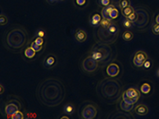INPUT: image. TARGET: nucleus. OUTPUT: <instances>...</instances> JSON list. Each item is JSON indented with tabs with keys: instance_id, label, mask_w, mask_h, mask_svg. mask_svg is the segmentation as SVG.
I'll list each match as a JSON object with an SVG mask.
<instances>
[{
	"instance_id": "nucleus-1",
	"label": "nucleus",
	"mask_w": 159,
	"mask_h": 119,
	"mask_svg": "<svg viewBox=\"0 0 159 119\" xmlns=\"http://www.w3.org/2000/svg\"><path fill=\"white\" fill-rule=\"evenodd\" d=\"M65 87L57 78H48L37 87L36 96L39 101L46 107H57L65 99Z\"/></svg>"
},
{
	"instance_id": "nucleus-2",
	"label": "nucleus",
	"mask_w": 159,
	"mask_h": 119,
	"mask_svg": "<svg viewBox=\"0 0 159 119\" xmlns=\"http://www.w3.org/2000/svg\"><path fill=\"white\" fill-rule=\"evenodd\" d=\"M123 83L116 77H107L99 81L96 87V92L100 99L107 104L119 102L123 94Z\"/></svg>"
},
{
	"instance_id": "nucleus-3",
	"label": "nucleus",
	"mask_w": 159,
	"mask_h": 119,
	"mask_svg": "<svg viewBox=\"0 0 159 119\" xmlns=\"http://www.w3.org/2000/svg\"><path fill=\"white\" fill-rule=\"evenodd\" d=\"M29 40V34L25 28L22 26H15L8 30L4 36V45L5 47L13 51L19 52Z\"/></svg>"
},
{
	"instance_id": "nucleus-4",
	"label": "nucleus",
	"mask_w": 159,
	"mask_h": 119,
	"mask_svg": "<svg viewBox=\"0 0 159 119\" xmlns=\"http://www.w3.org/2000/svg\"><path fill=\"white\" fill-rule=\"evenodd\" d=\"M89 55L97 60L100 66H105L114 59V53L110 46L100 42H97L91 47Z\"/></svg>"
},
{
	"instance_id": "nucleus-5",
	"label": "nucleus",
	"mask_w": 159,
	"mask_h": 119,
	"mask_svg": "<svg viewBox=\"0 0 159 119\" xmlns=\"http://www.w3.org/2000/svg\"><path fill=\"white\" fill-rule=\"evenodd\" d=\"M137 13V21L135 22V27L139 31H144L148 27L151 22L152 15L149 9L143 6H139L134 7Z\"/></svg>"
},
{
	"instance_id": "nucleus-6",
	"label": "nucleus",
	"mask_w": 159,
	"mask_h": 119,
	"mask_svg": "<svg viewBox=\"0 0 159 119\" xmlns=\"http://www.w3.org/2000/svg\"><path fill=\"white\" fill-rule=\"evenodd\" d=\"M98 115V107L91 101H85L79 108V117L81 119H95Z\"/></svg>"
},
{
	"instance_id": "nucleus-7",
	"label": "nucleus",
	"mask_w": 159,
	"mask_h": 119,
	"mask_svg": "<svg viewBox=\"0 0 159 119\" xmlns=\"http://www.w3.org/2000/svg\"><path fill=\"white\" fill-rule=\"evenodd\" d=\"M118 35L119 34L110 32L107 29H102L100 27H98L97 33L95 34V39H97V42L110 45L116 42Z\"/></svg>"
},
{
	"instance_id": "nucleus-8",
	"label": "nucleus",
	"mask_w": 159,
	"mask_h": 119,
	"mask_svg": "<svg viewBox=\"0 0 159 119\" xmlns=\"http://www.w3.org/2000/svg\"><path fill=\"white\" fill-rule=\"evenodd\" d=\"M80 66H81V69L84 73L90 75V74L95 73L98 69V67L100 66V65L97 60H95L93 57H91L89 55L81 61Z\"/></svg>"
},
{
	"instance_id": "nucleus-9",
	"label": "nucleus",
	"mask_w": 159,
	"mask_h": 119,
	"mask_svg": "<svg viewBox=\"0 0 159 119\" xmlns=\"http://www.w3.org/2000/svg\"><path fill=\"white\" fill-rule=\"evenodd\" d=\"M22 105L17 98H11L4 106V112L7 116L8 118H10L11 116H13L17 111L22 110Z\"/></svg>"
},
{
	"instance_id": "nucleus-10",
	"label": "nucleus",
	"mask_w": 159,
	"mask_h": 119,
	"mask_svg": "<svg viewBox=\"0 0 159 119\" xmlns=\"http://www.w3.org/2000/svg\"><path fill=\"white\" fill-rule=\"evenodd\" d=\"M133 112L138 117H146L149 114V108L145 103H139L134 107Z\"/></svg>"
},
{
	"instance_id": "nucleus-11",
	"label": "nucleus",
	"mask_w": 159,
	"mask_h": 119,
	"mask_svg": "<svg viewBox=\"0 0 159 119\" xmlns=\"http://www.w3.org/2000/svg\"><path fill=\"white\" fill-rule=\"evenodd\" d=\"M131 112H126L123 111L121 109V111L117 110V111L112 112L111 115H109L107 118L111 119H130V118H135V117L130 114Z\"/></svg>"
},
{
	"instance_id": "nucleus-12",
	"label": "nucleus",
	"mask_w": 159,
	"mask_h": 119,
	"mask_svg": "<svg viewBox=\"0 0 159 119\" xmlns=\"http://www.w3.org/2000/svg\"><path fill=\"white\" fill-rule=\"evenodd\" d=\"M43 66L45 68L50 69L52 67H54L57 63V58L54 54H48L45 57V58L43 59Z\"/></svg>"
},
{
	"instance_id": "nucleus-13",
	"label": "nucleus",
	"mask_w": 159,
	"mask_h": 119,
	"mask_svg": "<svg viewBox=\"0 0 159 119\" xmlns=\"http://www.w3.org/2000/svg\"><path fill=\"white\" fill-rule=\"evenodd\" d=\"M107 74L109 77H117L120 74V66L116 63H110L107 67Z\"/></svg>"
},
{
	"instance_id": "nucleus-14",
	"label": "nucleus",
	"mask_w": 159,
	"mask_h": 119,
	"mask_svg": "<svg viewBox=\"0 0 159 119\" xmlns=\"http://www.w3.org/2000/svg\"><path fill=\"white\" fill-rule=\"evenodd\" d=\"M74 39L78 43H84L88 39L87 31L83 29H77L74 31Z\"/></svg>"
},
{
	"instance_id": "nucleus-15",
	"label": "nucleus",
	"mask_w": 159,
	"mask_h": 119,
	"mask_svg": "<svg viewBox=\"0 0 159 119\" xmlns=\"http://www.w3.org/2000/svg\"><path fill=\"white\" fill-rule=\"evenodd\" d=\"M123 93L129 98H140V90L136 87H130L123 91Z\"/></svg>"
},
{
	"instance_id": "nucleus-16",
	"label": "nucleus",
	"mask_w": 159,
	"mask_h": 119,
	"mask_svg": "<svg viewBox=\"0 0 159 119\" xmlns=\"http://www.w3.org/2000/svg\"><path fill=\"white\" fill-rule=\"evenodd\" d=\"M115 7H116V5L113 4V3H111L108 6H107V7L102 8L101 12H100L101 14L100 15H102L103 18H106V19H108V20H112L111 17H110V13H111V11Z\"/></svg>"
},
{
	"instance_id": "nucleus-17",
	"label": "nucleus",
	"mask_w": 159,
	"mask_h": 119,
	"mask_svg": "<svg viewBox=\"0 0 159 119\" xmlns=\"http://www.w3.org/2000/svg\"><path fill=\"white\" fill-rule=\"evenodd\" d=\"M102 18H103V17H102L101 15L96 13V14H94V15H92V16L89 19V24H90L91 26H93V27H98V26H99V23L101 22Z\"/></svg>"
},
{
	"instance_id": "nucleus-18",
	"label": "nucleus",
	"mask_w": 159,
	"mask_h": 119,
	"mask_svg": "<svg viewBox=\"0 0 159 119\" xmlns=\"http://www.w3.org/2000/svg\"><path fill=\"white\" fill-rule=\"evenodd\" d=\"M119 106H120V109H122L123 111L126 112H131L133 111V108H134V106L135 105H130L124 102L123 99L121 98L119 100Z\"/></svg>"
},
{
	"instance_id": "nucleus-19",
	"label": "nucleus",
	"mask_w": 159,
	"mask_h": 119,
	"mask_svg": "<svg viewBox=\"0 0 159 119\" xmlns=\"http://www.w3.org/2000/svg\"><path fill=\"white\" fill-rule=\"evenodd\" d=\"M74 111H75V107H74V105L72 104V103H67V104H65V106H64V108H63V112H64V114L68 115V116H72V115H73Z\"/></svg>"
},
{
	"instance_id": "nucleus-20",
	"label": "nucleus",
	"mask_w": 159,
	"mask_h": 119,
	"mask_svg": "<svg viewBox=\"0 0 159 119\" xmlns=\"http://www.w3.org/2000/svg\"><path fill=\"white\" fill-rule=\"evenodd\" d=\"M36 53V51L30 46V47H27L25 48V50H24V57H27V58H29V59H32V58L35 57Z\"/></svg>"
},
{
	"instance_id": "nucleus-21",
	"label": "nucleus",
	"mask_w": 159,
	"mask_h": 119,
	"mask_svg": "<svg viewBox=\"0 0 159 119\" xmlns=\"http://www.w3.org/2000/svg\"><path fill=\"white\" fill-rule=\"evenodd\" d=\"M121 98L123 99L124 102H126V103H128V104L136 105L138 103V101H139V99L140 98H129L127 97V96L123 92L122 98Z\"/></svg>"
},
{
	"instance_id": "nucleus-22",
	"label": "nucleus",
	"mask_w": 159,
	"mask_h": 119,
	"mask_svg": "<svg viewBox=\"0 0 159 119\" xmlns=\"http://www.w3.org/2000/svg\"><path fill=\"white\" fill-rule=\"evenodd\" d=\"M151 85H150V83H148V82H144V83H142V84L140 85V87H139L140 92L143 93V94H148V93L151 91Z\"/></svg>"
},
{
	"instance_id": "nucleus-23",
	"label": "nucleus",
	"mask_w": 159,
	"mask_h": 119,
	"mask_svg": "<svg viewBox=\"0 0 159 119\" xmlns=\"http://www.w3.org/2000/svg\"><path fill=\"white\" fill-rule=\"evenodd\" d=\"M133 57H135L136 58L141 60V61H144V62L146 60L148 59V54L145 52V51H143V50H139V51H137V52L133 55Z\"/></svg>"
},
{
	"instance_id": "nucleus-24",
	"label": "nucleus",
	"mask_w": 159,
	"mask_h": 119,
	"mask_svg": "<svg viewBox=\"0 0 159 119\" xmlns=\"http://www.w3.org/2000/svg\"><path fill=\"white\" fill-rule=\"evenodd\" d=\"M113 21L114 20H108V19H106V18H102L101 22L99 23V26L98 27H100L102 29H107L109 26L112 24Z\"/></svg>"
},
{
	"instance_id": "nucleus-25",
	"label": "nucleus",
	"mask_w": 159,
	"mask_h": 119,
	"mask_svg": "<svg viewBox=\"0 0 159 119\" xmlns=\"http://www.w3.org/2000/svg\"><path fill=\"white\" fill-rule=\"evenodd\" d=\"M134 12V7L132 6H129L128 7L123 8V9H121V13L123 15V17H128L129 15Z\"/></svg>"
},
{
	"instance_id": "nucleus-26",
	"label": "nucleus",
	"mask_w": 159,
	"mask_h": 119,
	"mask_svg": "<svg viewBox=\"0 0 159 119\" xmlns=\"http://www.w3.org/2000/svg\"><path fill=\"white\" fill-rule=\"evenodd\" d=\"M123 26L124 28L128 29V30L129 29H133L135 27V23L133 22H131L129 19H127V18L124 17V19H123Z\"/></svg>"
},
{
	"instance_id": "nucleus-27",
	"label": "nucleus",
	"mask_w": 159,
	"mask_h": 119,
	"mask_svg": "<svg viewBox=\"0 0 159 119\" xmlns=\"http://www.w3.org/2000/svg\"><path fill=\"white\" fill-rule=\"evenodd\" d=\"M122 37H123V39L124 41H127V42H129L130 40H132V39L134 37V35H133V33L130 31V30H126V31H124L123 33V35H122Z\"/></svg>"
},
{
	"instance_id": "nucleus-28",
	"label": "nucleus",
	"mask_w": 159,
	"mask_h": 119,
	"mask_svg": "<svg viewBox=\"0 0 159 119\" xmlns=\"http://www.w3.org/2000/svg\"><path fill=\"white\" fill-rule=\"evenodd\" d=\"M117 6L120 9H123L125 7H128L129 6H131V1L130 0H119L117 3Z\"/></svg>"
},
{
	"instance_id": "nucleus-29",
	"label": "nucleus",
	"mask_w": 159,
	"mask_h": 119,
	"mask_svg": "<svg viewBox=\"0 0 159 119\" xmlns=\"http://www.w3.org/2000/svg\"><path fill=\"white\" fill-rule=\"evenodd\" d=\"M73 5L77 8H84L87 5V0H73Z\"/></svg>"
},
{
	"instance_id": "nucleus-30",
	"label": "nucleus",
	"mask_w": 159,
	"mask_h": 119,
	"mask_svg": "<svg viewBox=\"0 0 159 119\" xmlns=\"http://www.w3.org/2000/svg\"><path fill=\"white\" fill-rule=\"evenodd\" d=\"M36 52H41L42 50H43V48H44V46H40V45H39V44H37L36 42L33 40V41H31V43H30V45Z\"/></svg>"
},
{
	"instance_id": "nucleus-31",
	"label": "nucleus",
	"mask_w": 159,
	"mask_h": 119,
	"mask_svg": "<svg viewBox=\"0 0 159 119\" xmlns=\"http://www.w3.org/2000/svg\"><path fill=\"white\" fill-rule=\"evenodd\" d=\"M25 118V114L22 111V110H19L17 111L15 114H14L13 116L10 117V119H24Z\"/></svg>"
},
{
	"instance_id": "nucleus-32",
	"label": "nucleus",
	"mask_w": 159,
	"mask_h": 119,
	"mask_svg": "<svg viewBox=\"0 0 159 119\" xmlns=\"http://www.w3.org/2000/svg\"><path fill=\"white\" fill-rule=\"evenodd\" d=\"M7 23H8L7 15H6V14H4V13H1V15H0V25H1V27H3V26L7 25Z\"/></svg>"
},
{
	"instance_id": "nucleus-33",
	"label": "nucleus",
	"mask_w": 159,
	"mask_h": 119,
	"mask_svg": "<svg viewBox=\"0 0 159 119\" xmlns=\"http://www.w3.org/2000/svg\"><path fill=\"white\" fill-rule=\"evenodd\" d=\"M151 31L153 35L155 36H159V23L153 22L151 25Z\"/></svg>"
},
{
	"instance_id": "nucleus-34",
	"label": "nucleus",
	"mask_w": 159,
	"mask_h": 119,
	"mask_svg": "<svg viewBox=\"0 0 159 119\" xmlns=\"http://www.w3.org/2000/svg\"><path fill=\"white\" fill-rule=\"evenodd\" d=\"M144 63V61H141V60L138 59L135 57H133V58H132V64H133L134 66H136L137 68H141V67H143Z\"/></svg>"
},
{
	"instance_id": "nucleus-35",
	"label": "nucleus",
	"mask_w": 159,
	"mask_h": 119,
	"mask_svg": "<svg viewBox=\"0 0 159 119\" xmlns=\"http://www.w3.org/2000/svg\"><path fill=\"white\" fill-rule=\"evenodd\" d=\"M97 2H98V7H100L102 8L107 7V6H108V5H110L112 3L111 0H97Z\"/></svg>"
},
{
	"instance_id": "nucleus-36",
	"label": "nucleus",
	"mask_w": 159,
	"mask_h": 119,
	"mask_svg": "<svg viewBox=\"0 0 159 119\" xmlns=\"http://www.w3.org/2000/svg\"><path fill=\"white\" fill-rule=\"evenodd\" d=\"M118 16H119V10L117 9V7H115L110 13V17L112 20H116Z\"/></svg>"
},
{
	"instance_id": "nucleus-37",
	"label": "nucleus",
	"mask_w": 159,
	"mask_h": 119,
	"mask_svg": "<svg viewBox=\"0 0 159 119\" xmlns=\"http://www.w3.org/2000/svg\"><path fill=\"white\" fill-rule=\"evenodd\" d=\"M46 36V31L42 28H39L35 31V37H40L44 38Z\"/></svg>"
},
{
	"instance_id": "nucleus-38",
	"label": "nucleus",
	"mask_w": 159,
	"mask_h": 119,
	"mask_svg": "<svg viewBox=\"0 0 159 119\" xmlns=\"http://www.w3.org/2000/svg\"><path fill=\"white\" fill-rule=\"evenodd\" d=\"M125 18H127V19H129L130 20L131 22H133L134 23L136 22L137 21V13H136V11H135V9H134V12L133 13H131L128 17H125Z\"/></svg>"
},
{
	"instance_id": "nucleus-39",
	"label": "nucleus",
	"mask_w": 159,
	"mask_h": 119,
	"mask_svg": "<svg viewBox=\"0 0 159 119\" xmlns=\"http://www.w3.org/2000/svg\"><path fill=\"white\" fill-rule=\"evenodd\" d=\"M37 44L40 45V46H44L45 44V40H44V38H40V37H35V39H33Z\"/></svg>"
},
{
	"instance_id": "nucleus-40",
	"label": "nucleus",
	"mask_w": 159,
	"mask_h": 119,
	"mask_svg": "<svg viewBox=\"0 0 159 119\" xmlns=\"http://www.w3.org/2000/svg\"><path fill=\"white\" fill-rule=\"evenodd\" d=\"M150 66H151V61H150V60H149V58H148V59L145 61L143 67H144V68H146V69H148V68H150Z\"/></svg>"
},
{
	"instance_id": "nucleus-41",
	"label": "nucleus",
	"mask_w": 159,
	"mask_h": 119,
	"mask_svg": "<svg viewBox=\"0 0 159 119\" xmlns=\"http://www.w3.org/2000/svg\"><path fill=\"white\" fill-rule=\"evenodd\" d=\"M154 22L159 23V10L156 12V14L154 15Z\"/></svg>"
},
{
	"instance_id": "nucleus-42",
	"label": "nucleus",
	"mask_w": 159,
	"mask_h": 119,
	"mask_svg": "<svg viewBox=\"0 0 159 119\" xmlns=\"http://www.w3.org/2000/svg\"><path fill=\"white\" fill-rule=\"evenodd\" d=\"M70 118V116H68V115H65L64 117H61L60 119H69Z\"/></svg>"
},
{
	"instance_id": "nucleus-43",
	"label": "nucleus",
	"mask_w": 159,
	"mask_h": 119,
	"mask_svg": "<svg viewBox=\"0 0 159 119\" xmlns=\"http://www.w3.org/2000/svg\"><path fill=\"white\" fill-rule=\"evenodd\" d=\"M0 86H1V95H2V94L4 93V90H5V89H4L3 83H1V85H0Z\"/></svg>"
},
{
	"instance_id": "nucleus-44",
	"label": "nucleus",
	"mask_w": 159,
	"mask_h": 119,
	"mask_svg": "<svg viewBox=\"0 0 159 119\" xmlns=\"http://www.w3.org/2000/svg\"><path fill=\"white\" fill-rule=\"evenodd\" d=\"M47 1H48L50 4H54V3H57V0H47Z\"/></svg>"
},
{
	"instance_id": "nucleus-45",
	"label": "nucleus",
	"mask_w": 159,
	"mask_h": 119,
	"mask_svg": "<svg viewBox=\"0 0 159 119\" xmlns=\"http://www.w3.org/2000/svg\"><path fill=\"white\" fill-rule=\"evenodd\" d=\"M111 1H112V3H113V4H115L116 6V4L119 2V0H111Z\"/></svg>"
},
{
	"instance_id": "nucleus-46",
	"label": "nucleus",
	"mask_w": 159,
	"mask_h": 119,
	"mask_svg": "<svg viewBox=\"0 0 159 119\" xmlns=\"http://www.w3.org/2000/svg\"><path fill=\"white\" fill-rule=\"evenodd\" d=\"M156 75L159 78V68H157V72H156Z\"/></svg>"
},
{
	"instance_id": "nucleus-47",
	"label": "nucleus",
	"mask_w": 159,
	"mask_h": 119,
	"mask_svg": "<svg viewBox=\"0 0 159 119\" xmlns=\"http://www.w3.org/2000/svg\"><path fill=\"white\" fill-rule=\"evenodd\" d=\"M63 1H65V0H57V3H60V2H63Z\"/></svg>"
}]
</instances>
